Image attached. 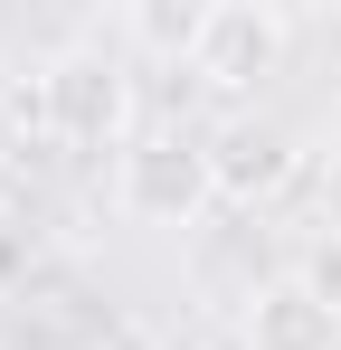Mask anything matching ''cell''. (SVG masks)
Returning a JSON list of instances; mask_svg holds the SVG:
<instances>
[{"label": "cell", "instance_id": "1", "mask_svg": "<svg viewBox=\"0 0 341 350\" xmlns=\"http://www.w3.org/2000/svg\"><path fill=\"white\" fill-rule=\"evenodd\" d=\"M114 199H123V218H142V228H190V218L218 199L209 142H190V133H133L123 161H114Z\"/></svg>", "mask_w": 341, "mask_h": 350}, {"label": "cell", "instance_id": "2", "mask_svg": "<svg viewBox=\"0 0 341 350\" xmlns=\"http://www.w3.org/2000/svg\"><path fill=\"white\" fill-rule=\"evenodd\" d=\"M48 133L66 152H123L133 142V76L105 48H76L48 66Z\"/></svg>", "mask_w": 341, "mask_h": 350}, {"label": "cell", "instance_id": "3", "mask_svg": "<svg viewBox=\"0 0 341 350\" xmlns=\"http://www.w3.org/2000/svg\"><path fill=\"white\" fill-rule=\"evenodd\" d=\"M284 48H294V19H284V10H266V0H218V10L199 19L190 76H199L209 95H256L284 66Z\"/></svg>", "mask_w": 341, "mask_h": 350}, {"label": "cell", "instance_id": "4", "mask_svg": "<svg viewBox=\"0 0 341 350\" xmlns=\"http://www.w3.org/2000/svg\"><path fill=\"white\" fill-rule=\"evenodd\" d=\"M247 350H341V303H323L313 275H275L247 293Z\"/></svg>", "mask_w": 341, "mask_h": 350}, {"label": "cell", "instance_id": "5", "mask_svg": "<svg viewBox=\"0 0 341 350\" xmlns=\"http://www.w3.org/2000/svg\"><path fill=\"white\" fill-rule=\"evenodd\" d=\"M209 171H218V199H275L294 180V142L275 123H227L209 142Z\"/></svg>", "mask_w": 341, "mask_h": 350}]
</instances>
